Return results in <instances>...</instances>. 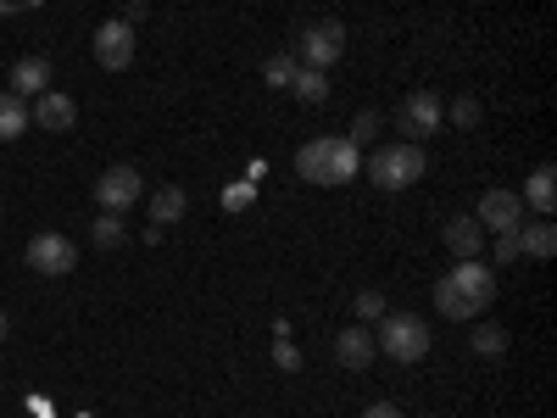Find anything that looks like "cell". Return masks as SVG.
I'll return each mask as SVG.
<instances>
[{"label": "cell", "mask_w": 557, "mask_h": 418, "mask_svg": "<svg viewBox=\"0 0 557 418\" xmlns=\"http://www.w3.org/2000/svg\"><path fill=\"white\" fill-rule=\"evenodd\" d=\"M296 173L307 184H323V190H330V184H351L362 173V151L346 134H323V139H307L296 151Z\"/></svg>", "instance_id": "1"}, {"label": "cell", "mask_w": 557, "mask_h": 418, "mask_svg": "<svg viewBox=\"0 0 557 418\" xmlns=\"http://www.w3.org/2000/svg\"><path fill=\"white\" fill-rule=\"evenodd\" d=\"M424 151H418V146H380V151H368L362 157V173L368 179H374V190H412V184L418 179H424Z\"/></svg>", "instance_id": "2"}, {"label": "cell", "mask_w": 557, "mask_h": 418, "mask_svg": "<svg viewBox=\"0 0 557 418\" xmlns=\"http://www.w3.org/2000/svg\"><path fill=\"white\" fill-rule=\"evenodd\" d=\"M374 346H380L391 362H424V357H430V323L418 318V312H385Z\"/></svg>", "instance_id": "3"}, {"label": "cell", "mask_w": 557, "mask_h": 418, "mask_svg": "<svg viewBox=\"0 0 557 418\" xmlns=\"http://www.w3.org/2000/svg\"><path fill=\"white\" fill-rule=\"evenodd\" d=\"M341 57H346V23L318 17V23H307V28H301V62H307V67L330 73Z\"/></svg>", "instance_id": "4"}, {"label": "cell", "mask_w": 557, "mask_h": 418, "mask_svg": "<svg viewBox=\"0 0 557 418\" xmlns=\"http://www.w3.org/2000/svg\"><path fill=\"white\" fill-rule=\"evenodd\" d=\"M396 128L407 134V146H418V139H430L435 128H446V107H441L435 89H412V96L401 101V112H396Z\"/></svg>", "instance_id": "5"}, {"label": "cell", "mask_w": 557, "mask_h": 418, "mask_svg": "<svg viewBox=\"0 0 557 418\" xmlns=\"http://www.w3.org/2000/svg\"><path fill=\"white\" fill-rule=\"evenodd\" d=\"M28 268L45 273V279H62V273L78 268V246L67 235H57V229H51V235H34L28 241Z\"/></svg>", "instance_id": "6"}, {"label": "cell", "mask_w": 557, "mask_h": 418, "mask_svg": "<svg viewBox=\"0 0 557 418\" xmlns=\"http://www.w3.org/2000/svg\"><path fill=\"white\" fill-rule=\"evenodd\" d=\"M139 168H128V162H117V168H107L101 179H96V201H101V212H128L134 201H139Z\"/></svg>", "instance_id": "7"}, {"label": "cell", "mask_w": 557, "mask_h": 418, "mask_svg": "<svg viewBox=\"0 0 557 418\" xmlns=\"http://www.w3.org/2000/svg\"><path fill=\"white\" fill-rule=\"evenodd\" d=\"M474 218H480L485 235H513V229L524 223V201L513 190H485L480 207H474Z\"/></svg>", "instance_id": "8"}, {"label": "cell", "mask_w": 557, "mask_h": 418, "mask_svg": "<svg viewBox=\"0 0 557 418\" xmlns=\"http://www.w3.org/2000/svg\"><path fill=\"white\" fill-rule=\"evenodd\" d=\"M96 62H101L107 73H123V67L134 62V28H128L123 17H112V23L96 28Z\"/></svg>", "instance_id": "9"}, {"label": "cell", "mask_w": 557, "mask_h": 418, "mask_svg": "<svg viewBox=\"0 0 557 418\" xmlns=\"http://www.w3.org/2000/svg\"><path fill=\"white\" fill-rule=\"evenodd\" d=\"M451 285L474 302V312H485V307L496 302V273H491V262H480V257H462V262L451 268Z\"/></svg>", "instance_id": "10"}, {"label": "cell", "mask_w": 557, "mask_h": 418, "mask_svg": "<svg viewBox=\"0 0 557 418\" xmlns=\"http://www.w3.org/2000/svg\"><path fill=\"white\" fill-rule=\"evenodd\" d=\"M39 128H51V134H67L78 123V107L73 96H62V89H45V96H34V112H28Z\"/></svg>", "instance_id": "11"}, {"label": "cell", "mask_w": 557, "mask_h": 418, "mask_svg": "<svg viewBox=\"0 0 557 418\" xmlns=\"http://www.w3.org/2000/svg\"><path fill=\"white\" fill-rule=\"evenodd\" d=\"M446 246H451L457 262H462V257H485V229H480V218H474V212L446 218Z\"/></svg>", "instance_id": "12"}, {"label": "cell", "mask_w": 557, "mask_h": 418, "mask_svg": "<svg viewBox=\"0 0 557 418\" xmlns=\"http://www.w3.org/2000/svg\"><path fill=\"white\" fill-rule=\"evenodd\" d=\"M335 357H341V368L357 374V368H368L380 357V346H374V335H368L362 323H351V330H341V341H335Z\"/></svg>", "instance_id": "13"}, {"label": "cell", "mask_w": 557, "mask_h": 418, "mask_svg": "<svg viewBox=\"0 0 557 418\" xmlns=\"http://www.w3.org/2000/svg\"><path fill=\"white\" fill-rule=\"evenodd\" d=\"M45 89H51V62H45V57H23L12 67V96L28 101V96H45Z\"/></svg>", "instance_id": "14"}, {"label": "cell", "mask_w": 557, "mask_h": 418, "mask_svg": "<svg viewBox=\"0 0 557 418\" xmlns=\"http://www.w3.org/2000/svg\"><path fill=\"white\" fill-rule=\"evenodd\" d=\"M519 201H524L530 212H541V218L557 212V168H552V162L530 173V184H524V196H519Z\"/></svg>", "instance_id": "15"}, {"label": "cell", "mask_w": 557, "mask_h": 418, "mask_svg": "<svg viewBox=\"0 0 557 418\" xmlns=\"http://www.w3.org/2000/svg\"><path fill=\"white\" fill-rule=\"evenodd\" d=\"M519 251L535 257V262H546V257L557 251V229H552V218H541V223H519Z\"/></svg>", "instance_id": "16"}, {"label": "cell", "mask_w": 557, "mask_h": 418, "mask_svg": "<svg viewBox=\"0 0 557 418\" xmlns=\"http://www.w3.org/2000/svg\"><path fill=\"white\" fill-rule=\"evenodd\" d=\"M28 101H17L12 96V89H7V96H0V146H12V139H23L28 134Z\"/></svg>", "instance_id": "17"}, {"label": "cell", "mask_w": 557, "mask_h": 418, "mask_svg": "<svg viewBox=\"0 0 557 418\" xmlns=\"http://www.w3.org/2000/svg\"><path fill=\"white\" fill-rule=\"evenodd\" d=\"M435 312H441V318H480V312H474V302L451 285V273H441V279H435Z\"/></svg>", "instance_id": "18"}, {"label": "cell", "mask_w": 557, "mask_h": 418, "mask_svg": "<svg viewBox=\"0 0 557 418\" xmlns=\"http://www.w3.org/2000/svg\"><path fill=\"white\" fill-rule=\"evenodd\" d=\"M290 96H296V101H307V107H323V101H330V73L301 67V73L290 78Z\"/></svg>", "instance_id": "19"}, {"label": "cell", "mask_w": 557, "mask_h": 418, "mask_svg": "<svg viewBox=\"0 0 557 418\" xmlns=\"http://www.w3.org/2000/svg\"><path fill=\"white\" fill-rule=\"evenodd\" d=\"M184 207H190V196H184L178 184H162V190L151 196V223H157V229H162V223H178Z\"/></svg>", "instance_id": "20"}, {"label": "cell", "mask_w": 557, "mask_h": 418, "mask_svg": "<svg viewBox=\"0 0 557 418\" xmlns=\"http://www.w3.org/2000/svg\"><path fill=\"white\" fill-rule=\"evenodd\" d=\"M296 73H301V62H296L290 51H278V57H268V62H262V84H268V89H290V78H296Z\"/></svg>", "instance_id": "21"}, {"label": "cell", "mask_w": 557, "mask_h": 418, "mask_svg": "<svg viewBox=\"0 0 557 418\" xmlns=\"http://www.w3.org/2000/svg\"><path fill=\"white\" fill-rule=\"evenodd\" d=\"M89 241H96L101 251L123 246V218H117V212H101V218H96V229H89Z\"/></svg>", "instance_id": "22"}, {"label": "cell", "mask_w": 557, "mask_h": 418, "mask_svg": "<svg viewBox=\"0 0 557 418\" xmlns=\"http://www.w3.org/2000/svg\"><path fill=\"white\" fill-rule=\"evenodd\" d=\"M446 118H451V128H480V118H485V107H480V96H457Z\"/></svg>", "instance_id": "23"}, {"label": "cell", "mask_w": 557, "mask_h": 418, "mask_svg": "<svg viewBox=\"0 0 557 418\" xmlns=\"http://www.w3.org/2000/svg\"><path fill=\"white\" fill-rule=\"evenodd\" d=\"M469 346H474V357H502V346H507V330H496V323H480Z\"/></svg>", "instance_id": "24"}, {"label": "cell", "mask_w": 557, "mask_h": 418, "mask_svg": "<svg viewBox=\"0 0 557 418\" xmlns=\"http://www.w3.org/2000/svg\"><path fill=\"white\" fill-rule=\"evenodd\" d=\"M380 123H385L380 112H357V123H351V134H346V139H351L357 151H362V146H374V139H380Z\"/></svg>", "instance_id": "25"}, {"label": "cell", "mask_w": 557, "mask_h": 418, "mask_svg": "<svg viewBox=\"0 0 557 418\" xmlns=\"http://www.w3.org/2000/svg\"><path fill=\"white\" fill-rule=\"evenodd\" d=\"M351 307H357V318H385V296L380 291H357Z\"/></svg>", "instance_id": "26"}, {"label": "cell", "mask_w": 557, "mask_h": 418, "mask_svg": "<svg viewBox=\"0 0 557 418\" xmlns=\"http://www.w3.org/2000/svg\"><path fill=\"white\" fill-rule=\"evenodd\" d=\"M491 257H496V262H519V257H524V251H519V229H513V235H496Z\"/></svg>", "instance_id": "27"}, {"label": "cell", "mask_w": 557, "mask_h": 418, "mask_svg": "<svg viewBox=\"0 0 557 418\" xmlns=\"http://www.w3.org/2000/svg\"><path fill=\"white\" fill-rule=\"evenodd\" d=\"M273 362H278V368H290V374H296V368H301V352H296L285 335H278V346H273Z\"/></svg>", "instance_id": "28"}, {"label": "cell", "mask_w": 557, "mask_h": 418, "mask_svg": "<svg viewBox=\"0 0 557 418\" xmlns=\"http://www.w3.org/2000/svg\"><path fill=\"white\" fill-rule=\"evenodd\" d=\"M45 7V0H0V17H17V12H34Z\"/></svg>", "instance_id": "29"}, {"label": "cell", "mask_w": 557, "mask_h": 418, "mask_svg": "<svg viewBox=\"0 0 557 418\" xmlns=\"http://www.w3.org/2000/svg\"><path fill=\"white\" fill-rule=\"evenodd\" d=\"M362 418H407V413H401V407H396V402H374V407H368V413H362Z\"/></svg>", "instance_id": "30"}, {"label": "cell", "mask_w": 557, "mask_h": 418, "mask_svg": "<svg viewBox=\"0 0 557 418\" xmlns=\"http://www.w3.org/2000/svg\"><path fill=\"white\" fill-rule=\"evenodd\" d=\"M7 335H12V318H7V312H0V346H7Z\"/></svg>", "instance_id": "31"}]
</instances>
